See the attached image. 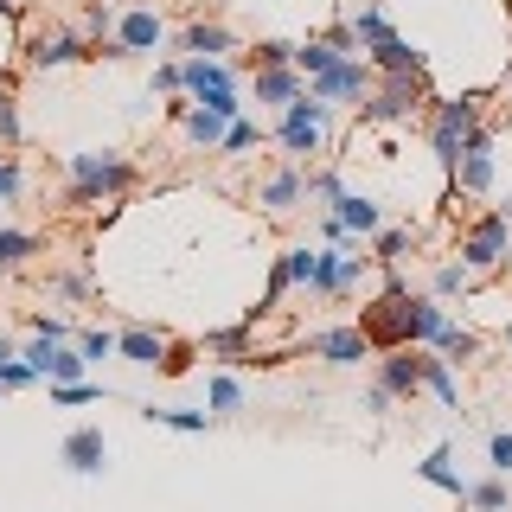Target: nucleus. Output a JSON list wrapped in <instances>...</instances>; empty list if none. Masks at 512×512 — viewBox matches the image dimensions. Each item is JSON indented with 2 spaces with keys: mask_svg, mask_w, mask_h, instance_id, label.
I'll use <instances>...</instances> for the list:
<instances>
[{
  "mask_svg": "<svg viewBox=\"0 0 512 512\" xmlns=\"http://www.w3.org/2000/svg\"><path fill=\"white\" fill-rule=\"evenodd\" d=\"M410 244H416V231H404V224H384V231L372 237V256H378V263H397Z\"/></svg>",
  "mask_w": 512,
  "mask_h": 512,
  "instance_id": "f704fd0d",
  "label": "nucleus"
},
{
  "mask_svg": "<svg viewBox=\"0 0 512 512\" xmlns=\"http://www.w3.org/2000/svg\"><path fill=\"white\" fill-rule=\"evenodd\" d=\"M429 352H442L448 365H468V359H480V333H468L461 320H448V333H442V340L429 346Z\"/></svg>",
  "mask_w": 512,
  "mask_h": 512,
  "instance_id": "bb28decb",
  "label": "nucleus"
},
{
  "mask_svg": "<svg viewBox=\"0 0 512 512\" xmlns=\"http://www.w3.org/2000/svg\"><path fill=\"white\" fill-rule=\"evenodd\" d=\"M500 340H506V346H512V314H506V327H500Z\"/></svg>",
  "mask_w": 512,
  "mask_h": 512,
  "instance_id": "09e8293b",
  "label": "nucleus"
},
{
  "mask_svg": "<svg viewBox=\"0 0 512 512\" xmlns=\"http://www.w3.org/2000/svg\"><path fill=\"white\" fill-rule=\"evenodd\" d=\"M333 218H340L352 237H378L384 231V205L365 199V192H340V199H333Z\"/></svg>",
  "mask_w": 512,
  "mask_h": 512,
  "instance_id": "412c9836",
  "label": "nucleus"
},
{
  "mask_svg": "<svg viewBox=\"0 0 512 512\" xmlns=\"http://www.w3.org/2000/svg\"><path fill=\"white\" fill-rule=\"evenodd\" d=\"M378 384L404 404V397L423 391V346H384V359H378Z\"/></svg>",
  "mask_w": 512,
  "mask_h": 512,
  "instance_id": "ddd939ff",
  "label": "nucleus"
},
{
  "mask_svg": "<svg viewBox=\"0 0 512 512\" xmlns=\"http://www.w3.org/2000/svg\"><path fill=\"white\" fill-rule=\"evenodd\" d=\"M7 359H13V346H7V340H0V365H7Z\"/></svg>",
  "mask_w": 512,
  "mask_h": 512,
  "instance_id": "8fccbe9b",
  "label": "nucleus"
},
{
  "mask_svg": "<svg viewBox=\"0 0 512 512\" xmlns=\"http://www.w3.org/2000/svg\"><path fill=\"white\" fill-rule=\"evenodd\" d=\"M365 410H372V416H391V410H397V397H391V391H384V384L372 378V391H365Z\"/></svg>",
  "mask_w": 512,
  "mask_h": 512,
  "instance_id": "de8ad7c7",
  "label": "nucleus"
},
{
  "mask_svg": "<svg viewBox=\"0 0 512 512\" xmlns=\"http://www.w3.org/2000/svg\"><path fill=\"white\" fill-rule=\"evenodd\" d=\"M506 135H512V116H506Z\"/></svg>",
  "mask_w": 512,
  "mask_h": 512,
  "instance_id": "3c124183",
  "label": "nucleus"
},
{
  "mask_svg": "<svg viewBox=\"0 0 512 512\" xmlns=\"http://www.w3.org/2000/svg\"><path fill=\"white\" fill-rule=\"evenodd\" d=\"M333 58H340V52H333L327 39H301V45H295V71H301V77H320Z\"/></svg>",
  "mask_w": 512,
  "mask_h": 512,
  "instance_id": "72a5a7b5",
  "label": "nucleus"
},
{
  "mask_svg": "<svg viewBox=\"0 0 512 512\" xmlns=\"http://www.w3.org/2000/svg\"><path fill=\"white\" fill-rule=\"evenodd\" d=\"M372 84H378V71H372V58H359V52H352V58H333L320 77H308V90L320 96V103H333V109H340V103H365Z\"/></svg>",
  "mask_w": 512,
  "mask_h": 512,
  "instance_id": "1a4fd4ad",
  "label": "nucleus"
},
{
  "mask_svg": "<svg viewBox=\"0 0 512 512\" xmlns=\"http://www.w3.org/2000/svg\"><path fill=\"white\" fill-rule=\"evenodd\" d=\"M320 39H327V45H333L340 58H352V52H359V39H352V20H333L327 32H320Z\"/></svg>",
  "mask_w": 512,
  "mask_h": 512,
  "instance_id": "37998d69",
  "label": "nucleus"
},
{
  "mask_svg": "<svg viewBox=\"0 0 512 512\" xmlns=\"http://www.w3.org/2000/svg\"><path fill=\"white\" fill-rule=\"evenodd\" d=\"M167 45V20H160L154 7H122L116 13V26H109V52L103 58H148V52H160Z\"/></svg>",
  "mask_w": 512,
  "mask_h": 512,
  "instance_id": "6e6552de",
  "label": "nucleus"
},
{
  "mask_svg": "<svg viewBox=\"0 0 512 512\" xmlns=\"http://www.w3.org/2000/svg\"><path fill=\"white\" fill-rule=\"evenodd\" d=\"M173 52H180V58H231L237 39H231V26H224V20H192L180 39H173Z\"/></svg>",
  "mask_w": 512,
  "mask_h": 512,
  "instance_id": "f3484780",
  "label": "nucleus"
},
{
  "mask_svg": "<svg viewBox=\"0 0 512 512\" xmlns=\"http://www.w3.org/2000/svg\"><path fill=\"white\" fill-rule=\"evenodd\" d=\"M448 192H455V199H493V192H500V154H493V128L487 122L461 141L455 167H448Z\"/></svg>",
  "mask_w": 512,
  "mask_h": 512,
  "instance_id": "20e7f679",
  "label": "nucleus"
},
{
  "mask_svg": "<svg viewBox=\"0 0 512 512\" xmlns=\"http://www.w3.org/2000/svg\"><path fill=\"white\" fill-rule=\"evenodd\" d=\"M327 128H333V103H320V96H295L288 109H276V141H282V154H295V160H314V154H327Z\"/></svg>",
  "mask_w": 512,
  "mask_h": 512,
  "instance_id": "7ed1b4c3",
  "label": "nucleus"
},
{
  "mask_svg": "<svg viewBox=\"0 0 512 512\" xmlns=\"http://www.w3.org/2000/svg\"><path fill=\"white\" fill-rule=\"evenodd\" d=\"M365 58H372L378 77H423L429 71V52H416L404 32H384L378 45H365Z\"/></svg>",
  "mask_w": 512,
  "mask_h": 512,
  "instance_id": "4468645a",
  "label": "nucleus"
},
{
  "mask_svg": "<svg viewBox=\"0 0 512 512\" xmlns=\"http://www.w3.org/2000/svg\"><path fill=\"white\" fill-rule=\"evenodd\" d=\"M103 397V384L77 378V384H52V410H77V404H96Z\"/></svg>",
  "mask_w": 512,
  "mask_h": 512,
  "instance_id": "c9c22d12",
  "label": "nucleus"
},
{
  "mask_svg": "<svg viewBox=\"0 0 512 512\" xmlns=\"http://www.w3.org/2000/svg\"><path fill=\"white\" fill-rule=\"evenodd\" d=\"M0 384H7V391H26V384H45L39 372H32V365L20 359V352H13V359L7 365H0Z\"/></svg>",
  "mask_w": 512,
  "mask_h": 512,
  "instance_id": "a19ab883",
  "label": "nucleus"
},
{
  "mask_svg": "<svg viewBox=\"0 0 512 512\" xmlns=\"http://www.w3.org/2000/svg\"><path fill=\"white\" fill-rule=\"evenodd\" d=\"M416 474H423L429 487H442L448 500H468V480H461V468H455V448H448V442H442V448H429Z\"/></svg>",
  "mask_w": 512,
  "mask_h": 512,
  "instance_id": "b1692460",
  "label": "nucleus"
},
{
  "mask_svg": "<svg viewBox=\"0 0 512 512\" xmlns=\"http://www.w3.org/2000/svg\"><path fill=\"white\" fill-rule=\"evenodd\" d=\"M480 109H487V96L468 90V96H442V103H429V154H436V167L448 173L461 154V141L480 128Z\"/></svg>",
  "mask_w": 512,
  "mask_h": 512,
  "instance_id": "f03ea898",
  "label": "nucleus"
},
{
  "mask_svg": "<svg viewBox=\"0 0 512 512\" xmlns=\"http://www.w3.org/2000/svg\"><path fill=\"white\" fill-rule=\"evenodd\" d=\"M256 205H263L269 218H288V212H301V205H308V167H301V160H288V167H276L263 186H256Z\"/></svg>",
  "mask_w": 512,
  "mask_h": 512,
  "instance_id": "f8f14e48",
  "label": "nucleus"
},
{
  "mask_svg": "<svg viewBox=\"0 0 512 512\" xmlns=\"http://www.w3.org/2000/svg\"><path fill=\"white\" fill-rule=\"evenodd\" d=\"M154 90H160V96H180V58L154 64Z\"/></svg>",
  "mask_w": 512,
  "mask_h": 512,
  "instance_id": "c03bdc74",
  "label": "nucleus"
},
{
  "mask_svg": "<svg viewBox=\"0 0 512 512\" xmlns=\"http://www.w3.org/2000/svg\"><path fill=\"white\" fill-rule=\"evenodd\" d=\"M423 391L436 397L442 410H461V378H455V365H448L442 352H429V346H423Z\"/></svg>",
  "mask_w": 512,
  "mask_h": 512,
  "instance_id": "5701e85b",
  "label": "nucleus"
},
{
  "mask_svg": "<svg viewBox=\"0 0 512 512\" xmlns=\"http://www.w3.org/2000/svg\"><path fill=\"white\" fill-rule=\"evenodd\" d=\"M423 103H429V96H423V77H378L372 96L359 103V122L365 128H397V122H410Z\"/></svg>",
  "mask_w": 512,
  "mask_h": 512,
  "instance_id": "423d86ee",
  "label": "nucleus"
},
{
  "mask_svg": "<svg viewBox=\"0 0 512 512\" xmlns=\"http://www.w3.org/2000/svg\"><path fill=\"white\" fill-rule=\"evenodd\" d=\"M64 173H71V205H103V199H122L135 192V160L128 154H109V148H84V154H64Z\"/></svg>",
  "mask_w": 512,
  "mask_h": 512,
  "instance_id": "f257e3e1",
  "label": "nucleus"
},
{
  "mask_svg": "<svg viewBox=\"0 0 512 512\" xmlns=\"http://www.w3.org/2000/svg\"><path fill=\"white\" fill-rule=\"evenodd\" d=\"M77 352H84V359H116V333L84 327V333H77Z\"/></svg>",
  "mask_w": 512,
  "mask_h": 512,
  "instance_id": "58836bf2",
  "label": "nucleus"
},
{
  "mask_svg": "<svg viewBox=\"0 0 512 512\" xmlns=\"http://www.w3.org/2000/svg\"><path fill=\"white\" fill-rule=\"evenodd\" d=\"M167 333H160V327H122L116 333V359H128V365H154V372H160V359H167Z\"/></svg>",
  "mask_w": 512,
  "mask_h": 512,
  "instance_id": "aec40b11",
  "label": "nucleus"
},
{
  "mask_svg": "<svg viewBox=\"0 0 512 512\" xmlns=\"http://www.w3.org/2000/svg\"><path fill=\"white\" fill-rule=\"evenodd\" d=\"M461 506H474V512H506V506H512V493H506V474L468 480V500H461Z\"/></svg>",
  "mask_w": 512,
  "mask_h": 512,
  "instance_id": "cd10ccee",
  "label": "nucleus"
},
{
  "mask_svg": "<svg viewBox=\"0 0 512 512\" xmlns=\"http://www.w3.org/2000/svg\"><path fill=\"white\" fill-rule=\"evenodd\" d=\"M64 468L71 474H103L109 468V442H103V429H90V423H77L71 436H64Z\"/></svg>",
  "mask_w": 512,
  "mask_h": 512,
  "instance_id": "a211bd4d",
  "label": "nucleus"
},
{
  "mask_svg": "<svg viewBox=\"0 0 512 512\" xmlns=\"http://www.w3.org/2000/svg\"><path fill=\"white\" fill-rule=\"evenodd\" d=\"M192 365V346H167V359H160V378H180Z\"/></svg>",
  "mask_w": 512,
  "mask_h": 512,
  "instance_id": "49530a36",
  "label": "nucleus"
},
{
  "mask_svg": "<svg viewBox=\"0 0 512 512\" xmlns=\"http://www.w3.org/2000/svg\"><path fill=\"white\" fill-rule=\"evenodd\" d=\"M52 288H58V295H90V276H84V269H58Z\"/></svg>",
  "mask_w": 512,
  "mask_h": 512,
  "instance_id": "a18cd8bd",
  "label": "nucleus"
},
{
  "mask_svg": "<svg viewBox=\"0 0 512 512\" xmlns=\"http://www.w3.org/2000/svg\"><path fill=\"white\" fill-rule=\"evenodd\" d=\"M199 346L212 352L218 365H256V359H250V320H244V327H212Z\"/></svg>",
  "mask_w": 512,
  "mask_h": 512,
  "instance_id": "393cba45",
  "label": "nucleus"
},
{
  "mask_svg": "<svg viewBox=\"0 0 512 512\" xmlns=\"http://www.w3.org/2000/svg\"><path fill=\"white\" fill-rule=\"evenodd\" d=\"M45 244L32 231H13V224H0V269H20L26 256H39Z\"/></svg>",
  "mask_w": 512,
  "mask_h": 512,
  "instance_id": "c756f323",
  "label": "nucleus"
},
{
  "mask_svg": "<svg viewBox=\"0 0 512 512\" xmlns=\"http://www.w3.org/2000/svg\"><path fill=\"white\" fill-rule=\"evenodd\" d=\"M372 263H378V256H365V250H352V244H320L314 250L308 295H352V288L372 276Z\"/></svg>",
  "mask_w": 512,
  "mask_h": 512,
  "instance_id": "0eeeda50",
  "label": "nucleus"
},
{
  "mask_svg": "<svg viewBox=\"0 0 512 512\" xmlns=\"http://www.w3.org/2000/svg\"><path fill=\"white\" fill-rule=\"evenodd\" d=\"M237 71H244L237 58H180V96H192V103L224 96V90H237Z\"/></svg>",
  "mask_w": 512,
  "mask_h": 512,
  "instance_id": "9b49d317",
  "label": "nucleus"
},
{
  "mask_svg": "<svg viewBox=\"0 0 512 512\" xmlns=\"http://www.w3.org/2000/svg\"><path fill=\"white\" fill-rule=\"evenodd\" d=\"M308 346H314L327 365H359V359H372V352H378L372 340H365V327H359V320H352V327H327V333H314Z\"/></svg>",
  "mask_w": 512,
  "mask_h": 512,
  "instance_id": "dca6fc26",
  "label": "nucleus"
},
{
  "mask_svg": "<svg viewBox=\"0 0 512 512\" xmlns=\"http://www.w3.org/2000/svg\"><path fill=\"white\" fill-rule=\"evenodd\" d=\"M224 122H231V116H218L212 103H186V109H180V128H186V141H192V148H205V154H218V141H224Z\"/></svg>",
  "mask_w": 512,
  "mask_h": 512,
  "instance_id": "4be33fe9",
  "label": "nucleus"
},
{
  "mask_svg": "<svg viewBox=\"0 0 512 512\" xmlns=\"http://www.w3.org/2000/svg\"><path fill=\"white\" fill-rule=\"evenodd\" d=\"M0 397H7V384H0Z\"/></svg>",
  "mask_w": 512,
  "mask_h": 512,
  "instance_id": "603ef678",
  "label": "nucleus"
},
{
  "mask_svg": "<svg viewBox=\"0 0 512 512\" xmlns=\"http://www.w3.org/2000/svg\"><path fill=\"white\" fill-rule=\"evenodd\" d=\"M384 32H391V20H384V7H378V0L352 13V39H359V52H365V45H378Z\"/></svg>",
  "mask_w": 512,
  "mask_h": 512,
  "instance_id": "473e14b6",
  "label": "nucleus"
},
{
  "mask_svg": "<svg viewBox=\"0 0 512 512\" xmlns=\"http://www.w3.org/2000/svg\"><path fill=\"white\" fill-rule=\"evenodd\" d=\"M20 192H26V167L13 154H0V205H20Z\"/></svg>",
  "mask_w": 512,
  "mask_h": 512,
  "instance_id": "4c0bfd02",
  "label": "nucleus"
},
{
  "mask_svg": "<svg viewBox=\"0 0 512 512\" xmlns=\"http://www.w3.org/2000/svg\"><path fill=\"white\" fill-rule=\"evenodd\" d=\"M256 141H263V122H256V116H231V122H224L218 154H250Z\"/></svg>",
  "mask_w": 512,
  "mask_h": 512,
  "instance_id": "2f4dec72",
  "label": "nucleus"
},
{
  "mask_svg": "<svg viewBox=\"0 0 512 512\" xmlns=\"http://www.w3.org/2000/svg\"><path fill=\"white\" fill-rule=\"evenodd\" d=\"M448 314L442 308V295H410V308H404V346H436L442 333H448Z\"/></svg>",
  "mask_w": 512,
  "mask_h": 512,
  "instance_id": "2eb2a0df",
  "label": "nucleus"
},
{
  "mask_svg": "<svg viewBox=\"0 0 512 512\" xmlns=\"http://www.w3.org/2000/svg\"><path fill=\"white\" fill-rule=\"evenodd\" d=\"M487 468L512 474V429H493V436H487Z\"/></svg>",
  "mask_w": 512,
  "mask_h": 512,
  "instance_id": "ea45409f",
  "label": "nucleus"
},
{
  "mask_svg": "<svg viewBox=\"0 0 512 512\" xmlns=\"http://www.w3.org/2000/svg\"><path fill=\"white\" fill-rule=\"evenodd\" d=\"M461 263L474 269V276H493V269H512V218L493 205V212L468 218V231H461Z\"/></svg>",
  "mask_w": 512,
  "mask_h": 512,
  "instance_id": "39448f33",
  "label": "nucleus"
},
{
  "mask_svg": "<svg viewBox=\"0 0 512 512\" xmlns=\"http://www.w3.org/2000/svg\"><path fill=\"white\" fill-rule=\"evenodd\" d=\"M26 327L39 333V340H71V320H64V314H32Z\"/></svg>",
  "mask_w": 512,
  "mask_h": 512,
  "instance_id": "79ce46f5",
  "label": "nucleus"
},
{
  "mask_svg": "<svg viewBox=\"0 0 512 512\" xmlns=\"http://www.w3.org/2000/svg\"><path fill=\"white\" fill-rule=\"evenodd\" d=\"M276 263L288 269V282H295V288H308V282H314V250H308V244H295V250H282V256H276Z\"/></svg>",
  "mask_w": 512,
  "mask_h": 512,
  "instance_id": "e433bc0d",
  "label": "nucleus"
},
{
  "mask_svg": "<svg viewBox=\"0 0 512 512\" xmlns=\"http://www.w3.org/2000/svg\"><path fill=\"white\" fill-rule=\"evenodd\" d=\"M90 58V39L77 26H39L26 32V64L32 71H64V64H84Z\"/></svg>",
  "mask_w": 512,
  "mask_h": 512,
  "instance_id": "9d476101",
  "label": "nucleus"
},
{
  "mask_svg": "<svg viewBox=\"0 0 512 512\" xmlns=\"http://www.w3.org/2000/svg\"><path fill=\"white\" fill-rule=\"evenodd\" d=\"M256 77V103L263 109H288L295 96H308V77L295 71V64H276V71H250Z\"/></svg>",
  "mask_w": 512,
  "mask_h": 512,
  "instance_id": "6ab92c4d",
  "label": "nucleus"
},
{
  "mask_svg": "<svg viewBox=\"0 0 512 512\" xmlns=\"http://www.w3.org/2000/svg\"><path fill=\"white\" fill-rule=\"evenodd\" d=\"M474 269L461 263V256H448V263H436V276H429V295H442V301H455V295H474Z\"/></svg>",
  "mask_w": 512,
  "mask_h": 512,
  "instance_id": "a878e982",
  "label": "nucleus"
},
{
  "mask_svg": "<svg viewBox=\"0 0 512 512\" xmlns=\"http://www.w3.org/2000/svg\"><path fill=\"white\" fill-rule=\"evenodd\" d=\"M205 404H212V416H231V410H244V378L224 365V372L212 378V391H205Z\"/></svg>",
  "mask_w": 512,
  "mask_h": 512,
  "instance_id": "c85d7f7f",
  "label": "nucleus"
},
{
  "mask_svg": "<svg viewBox=\"0 0 512 512\" xmlns=\"http://www.w3.org/2000/svg\"><path fill=\"white\" fill-rule=\"evenodd\" d=\"M148 423H160V429H180V436H205V423H212V410H141Z\"/></svg>",
  "mask_w": 512,
  "mask_h": 512,
  "instance_id": "7c9ffc66",
  "label": "nucleus"
}]
</instances>
